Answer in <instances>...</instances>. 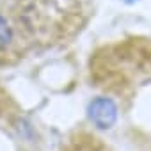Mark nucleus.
Segmentation results:
<instances>
[{
  "label": "nucleus",
  "instance_id": "obj_2",
  "mask_svg": "<svg viewBox=\"0 0 151 151\" xmlns=\"http://www.w3.org/2000/svg\"><path fill=\"white\" fill-rule=\"evenodd\" d=\"M11 39H13V29L7 23V20L0 14V50L6 48L11 43Z\"/></svg>",
  "mask_w": 151,
  "mask_h": 151
},
{
  "label": "nucleus",
  "instance_id": "obj_1",
  "mask_svg": "<svg viewBox=\"0 0 151 151\" xmlns=\"http://www.w3.org/2000/svg\"><path fill=\"white\" fill-rule=\"evenodd\" d=\"M87 114H89L91 123L96 128L107 130V128L114 126V123L117 119V107L110 98H96L89 103Z\"/></svg>",
  "mask_w": 151,
  "mask_h": 151
}]
</instances>
